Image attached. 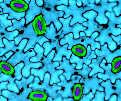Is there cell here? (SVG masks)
<instances>
[{"label":"cell","instance_id":"277c9868","mask_svg":"<svg viewBox=\"0 0 121 101\" xmlns=\"http://www.w3.org/2000/svg\"><path fill=\"white\" fill-rule=\"evenodd\" d=\"M71 51L73 55L80 58L85 57L87 53V48L81 44H77L73 46Z\"/></svg>","mask_w":121,"mask_h":101},{"label":"cell","instance_id":"52a82bcc","mask_svg":"<svg viewBox=\"0 0 121 101\" xmlns=\"http://www.w3.org/2000/svg\"><path fill=\"white\" fill-rule=\"evenodd\" d=\"M83 88L82 85L76 83L73 87V99L75 100H78L80 99L82 95Z\"/></svg>","mask_w":121,"mask_h":101},{"label":"cell","instance_id":"ba28073f","mask_svg":"<svg viewBox=\"0 0 121 101\" xmlns=\"http://www.w3.org/2000/svg\"><path fill=\"white\" fill-rule=\"evenodd\" d=\"M112 71L114 73H117L121 69V57L120 56L115 57L112 61Z\"/></svg>","mask_w":121,"mask_h":101},{"label":"cell","instance_id":"9c48e42d","mask_svg":"<svg viewBox=\"0 0 121 101\" xmlns=\"http://www.w3.org/2000/svg\"><path fill=\"white\" fill-rule=\"evenodd\" d=\"M73 30L72 32L73 35V39H77L80 38L79 32H83L86 29H87V27H83L82 24L77 23L73 25Z\"/></svg>","mask_w":121,"mask_h":101},{"label":"cell","instance_id":"8992f818","mask_svg":"<svg viewBox=\"0 0 121 101\" xmlns=\"http://www.w3.org/2000/svg\"><path fill=\"white\" fill-rule=\"evenodd\" d=\"M30 98L35 101H46L47 99L46 94L42 91L32 92L30 95Z\"/></svg>","mask_w":121,"mask_h":101},{"label":"cell","instance_id":"7a4b0ae2","mask_svg":"<svg viewBox=\"0 0 121 101\" xmlns=\"http://www.w3.org/2000/svg\"><path fill=\"white\" fill-rule=\"evenodd\" d=\"M32 26L35 32L38 35H43L47 30L46 22L42 15L35 17L32 22Z\"/></svg>","mask_w":121,"mask_h":101},{"label":"cell","instance_id":"3957f363","mask_svg":"<svg viewBox=\"0 0 121 101\" xmlns=\"http://www.w3.org/2000/svg\"><path fill=\"white\" fill-rule=\"evenodd\" d=\"M9 7L14 12H25L29 8V5L24 0H12L9 4Z\"/></svg>","mask_w":121,"mask_h":101},{"label":"cell","instance_id":"6da1fadb","mask_svg":"<svg viewBox=\"0 0 121 101\" xmlns=\"http://www.w3.org/2000/svg\"><path fill=\"white\" fill-rule=\"evenodd\" d=\"M68 45L67 44L61 46L59 42L55 48L56 52L52 61L60 62L62 61L63 57H65L68 60H70L72 53L71 49H68Z\"/></svg>","mask_w":121,"mask_h":101},{"label":"cell","instance_id":"5b68a950","mask_svg":"<svg viewBox=\"0 0 121 101\" xmlns=\"http://www.w3.org/2000/svg\"><path fill=\"white\" fill-rule=\"evenodd\" d=\"M0 69L3 73L7 75H13L14 73V67L6 61L0 62Z\"/></svg>","mask_w":121,"mask_h":101}]
</instances>
